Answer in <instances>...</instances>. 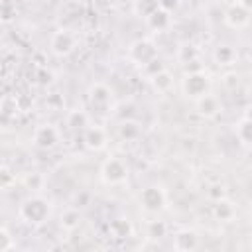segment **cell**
I'll return each instance as SVG.
<instances>
[{"label":"cell","instance_id":"cell-15","mask_svg":"<svg viewBox=\"0 0 252 252\" xmlns=\"http://www.w3.org/2000/svg\"><path fill=\"white\" fill-rule=\"evenodd\" d=\"M236 49L230 45V43H219L215 49H213V61L219 65V67H230L236 63Z\"/></svg>","mask_w":252,"mask_h":252},{"label":"cell","instance_id":"cell-28","mask_svg":"<svg viewBox=\"0 0 252 252\" xmlns=\"http://www.w3.org/2000/svg\"><path fill=\"white\" fill-rule=\"evenodd\" d=\"M0 185L4 191H10L16 185V173L10 171L8 165H2V173H0Z\"/></svg>","mask_w":252,"mask_h":252},{"label":"cell","instance_id":"cell-23","mask_svg":"<svg viewBox=\"0 0 252 252\" xmlns=\"http://www.w3.org/2000/svg\"><path fill=\"white\" fill-rule=\"evenodd\" d=\"M167 230L169 228H167L165 220H161V219H152L146 224V236L150 240H161V238H165L167 236Z\"/></svg>","mask_w":252,"mask_h":252},{"label":"cell","instance_id":"cell-25","mask_svg":"<svg viewBox=\"0 0 252 252\" xmlns=\"http://www.w3.org/2000/svg\"><path fill=\"white\" fill-rule=\"evenodd\" d=\"M236 138L244 144V146H250L252 148V120H240L236 124Z\"/></svg>","mask_w":252,"mask_h":252},{"label":"cell","instance_id":"cell-24","mask_svg":"<svg viewBox=\"0 0 252 252\" xmlns=\"http://www.w3.org/2000/svg\"><path fill=\"white\" fill-rule=\"evenodd\" d=\"M177 59L181 65H187V63H193L199 59V49L197 45L193 43H183L179 49H177Z\"/></svg>","mask_w":252,"mask_h":252},{"label":"cell","instance_id":"cell-2","mask_svg":"<svg viewBox=\"0 0 252 252\" xmlns=\"http://www.w3.org/2000/svg\"><path fill=\"white\" fill-rule=\"evenodd\" d=\"M138 203H140V209L150 213V215H158L165 209L167 205V193L161 185L158 183H152V185H146L140 195H138Z\"/></svg>","mask_w":252,"mask_h":252},{"label":"cell","instance_id":"cell-20","mask_svg":"<svg viewBox=\"0 0 252 252\" xmlns=\"http://www.w3.org/2000/svg\"><path fill=\"white\" fill-rule=\"evenodd\" d=\"M161 8V2L159 0H134V4H132V12H134V16L136 18H140V20H148L156 10H159Z\"/></svg>","mask_w":252,"mask_h":252},{"label":"cell","instance_id":"cell-9","mask_svg":"<svg viewBox=\"0 0 252 252\" xmlns=\"http://www.w3.org/2000/svg\"><path fill=\"white\" fill-rule=\"evenodd\" d=\"M87 96H89V102H91L94 108H108V106H112V102H114V93H112V89H110L106 83H100V81H96V83H93V85L89 87Z\"/></svg>","mask_w":252,"mask_h":252},{"label":"cell","instance_id":"cell-22","mask_svg":"<svg viewBox=\"0 0 252 252\" xmlns=\"http://www.w3.org/2000/svg\"><path fill=\"white\" fill-rule=\"evenodd\" d=\"M22 183L28 191L32 193H39L43 187H45V175L41 171H28L24 177H22Z\"/></svg>","mask_w":252,"mask_h":252},{"label":"cell","instance_id":"cell-35","mask_svg":"<svg viewBox=\"0 0 252 252\" xmlns=\"http://www.w3.org/2000/svg\"><path fill=\"white\" fill-rule=\"evenodd\" d=\"M240 6H244L248 12H252V0H236Z\"/></svg>","mask_w":252,"mask_h":252},{"label":"cell","instance_id":"cell-3","mask_svg":"<svg viewBox=\"0 0 252 252\" xmlns=\"http://www.w3.org/2000/svg\"><path fill=\"white\" fill-rule=\"evenodd\" d=\"M128 173H130V169H128L126 161L116 158V156L106 158L100 163V171H98L100 181L104 185H122L128 179Z\"/></svg>","mask_w":252,"mask_h":252},{"label":"cell","instance_id":"cell-16","mask_svg":"<svg viewBox=\"0 0 252 252\" xmlns=\"http://www.w3.org/2000/svg\"><path fill=\"white\" fill-rule=\"evenodd\" d=\"M213 217L219 220V222H230L234 217H236V207L232 205L230 199H219L213 203Z\"/></svg>","mask_w":252,"mask_h":252},{"label":"cell","instance_id":"cell-36","mask_svg":"<svg viewBox=\"0 0 252 252\" xmlns=\"http://www.w3.org/2000/svg\"><path fill=\"white\" fill-rule=\"evenodd\" d=\"M250 73H252V63H250Z\"/></svg>","mask_w":252,"mask_h":252},{"label":"cell","instance_id":"cell-27","mask_svg":"<svg viewBox=\"0 0 252 252\" xmlns=\"http://www.w3.org/2000/svg\"><path fill=\"white\" fill-rule=\"evenodd\" d=\"M16 248V238L14 234L10 232L8 226H2L0 228V252H10Z\"/></svg>","mask_w":252,"mask_h":252},{"label":"cell","instance_id":"cell-1","mask_svg":"<svg viewBox=\"0 0 252 252\" xmlns=\"http://www.w3.org/2000/svg\"><path fill=\"white\" fill-rule=\"evenodd\" d=\"M53 215V203L39 195V193H32L30 197H26L20 207H18V217L24 224L32 226V228H39L43 226Z\"/></svg>","mask_w":252,"mask_h":252},{"label":"cell","instance_id":"cell-8","mask_svg":"<svg viewBox=\"0 0 252 252\" xmlns=\"http://www.w3.org/2000/svg\"><path fill=\"white\" fill-rule=\"evenodd\" d=\"M83 144L89 152H102L108 146V134L98 124H89L83 130Z\"/></svg>","mask_w":252,"mask_h":252},{"label":"cell","instance_id":"cell-21","mask_svg":"<svg viewBox=\"0 0 252 252\" xmlns=\"http://www.w3.org/2000/svg\"><path fill=\"white\" fill-rule=\"evenodd\" d=\"M148 81H150L152 89H154L156 93H159V94L169 93V89L173 87V75H171V71H167V69L159 71L158 75H154V77L148 79Z\"/></svg>","mask_w":252,"mask_h":252},{"label":"cell","instance_id":"cell-10","mask_svg":"<svg viewBox=\"0 0 252 252\" xmlns=\"http://www.w3.org/2000/svg\"><path fill=\"white\" fill-rule=\"evenodd\" d=\"M250 14H252V12H248L244 6H240L238 2H232V4L224 10L222 20H224V24H226L228 28H232V30H242V28H246V26L250 24Z\"/></svg>","mask_w":252,"mask_h":252},{"label":"cell","instance_id":"cell-30","mask_svg":"<svg viewBox=\"0 0 252 252\" xmlns=\"http://www.w3.org/2000/svg\"><path fill=\"white\" fill-rule=\"evenodd\" d=\"M163 69H165V65H163V63L159 61V57H158V59L150 61L148 65H144V67H142V73H144L148 79H152L154 75H158V73H159V71H163Z\"/></svg>","mask_w":252,"mask_h":252},{"label":"cell","instance_id":"cell-38","mask_svg":"<svg viewBox=\"0 0 252 252\" xmlns=\"http://www.w3.org/2000/svg\"><path fill=\"white\" fill-rule=\"evenodd\" d=\"M217 2H222V0H217Z\"/></svg>","mask_w":252,"mask_h":252},{"label":"cell","instance_id":"cell-13","mask_svg":"<svg viewBox=\"0 0 252 252\" xmlns=\"http://www.w3.org/2000/svg\"><path fill=\"white\" fill-rule=\"evenodd\" d=\"M108 234L112 238H116V240H126V238H130L134 234V224H132V220L128 217H122V215L114 217L108 222Z\"/></svg>","mask_w":252,"mask_h":252},{"label":"cell","instance_id":"cell-26","mask_svg":"<svg viewBox=\"0 0 252 252\" xmlns=\"http://www.w3.org/2000/svg\"><path fill=\"white\" fill-rule=\"evenodd\" d=\"M18 110H22V106H20V98H18V96H10V94H6V96L2 98V114H4V116H14Z\"/></svg>","mask_w":252,"mask_h":252},{"label":"cell","instance_id":"cell-29","mask_svg":"<svg viewBox=\"0 0 252 252\" xmlns=\"http://www.w3.org/2000/svg\"><path fill=\"white\" fill-rule=\"evenodd\" d=\"M207 197H209L213 203L219 201V199H224V197H226V187H224L222 183H213V185L207 187Z\"/></svg>","mask_w":252,"mask_h":252},{"label":"cell","instance_id":"cell-37","mask_svg":"<svg viewBox=\"0 0 252 252\" xmlns=\"http://www.w3.org/2000/svg\"><path fill=\"white\" fill-rule=\"evenodd\" d=\"M250 211H252V203H250Z\"/></svg>","mask_w":252,"mask_h":252},{"label":"cell","instance_id":"cell-12","mask_svg":"<svg viewBox=\"0 0 252 252\" xmlns=\"http://www.w3.org/2000/svg\"><path fill=\"white\" fill-rule=\"evenodd\" d=\"M195 110H197V114H199L201 118L211 120V118H215V116L222 110V104H220L219 96L207 93V94H203V96H199V98L195 100Z\"/></svg>","mask_w":252,"mask_h":252},{"label":"cell","instance_id":"cell-32","mask_svg":"<svg viewBox=\"0 0 252 252\" xmlns=\"http://www.w3.org/2000/svg\"><path fill=\"white\" fill-rule=\"evenodd\" d=\"M51 77H53V75H51L47 69H39V79H37V83H39V85H49V83H51Z\"/></svg>","mask_w":252,"mask_h":252},{"label":"cell","instance_id":"cell-19","mask_svg":"<svg viewBox=\"0 0 252 252\" xmlns=\"http://www.w3.org/2000/svg\"><path fill=\"white\" fill-rule=\"evenodd\" d=\"M65 124L69 130H75V132H83L91 122H89V114L83 110V108H75V110H69L67 116H65Z\"/></svg>","mask_w":252,"mask_h":252},{"label":"cell","instance_id":"cell-31","mask_svg":"<svg viewBox=\"0 0 252 252\" xmlns=\"http://www.w3.org/2000/svg\"><path fill=\"white\" fill-rule=\"evenodd\" d=\"M2 14H4V22H10V20L16 16V6L12 8L8 2H4V6H2Z\"/></svg>","mask_w":252,"mask_h":252},{"label":"cell","instance_id":"cell-18","mask_svg":"<svg viewBox=\"0 0 252 252\" xmlns=\"http://www.w3.org/2000/svg\"><path fill=\"white\" fill-rule=\"evenodd\" d=\"M146 24H148V28L152 30V32H165L169 26H171V12L169 10H165V8H159V10H156L148 20H146Z\"/></svg>","mask_w":252,"mask_h":252},{"label":"cell","instance_id":"cell-5","mask_svg":"<svg viewBox=\"0 0 252 252\" xmlns=\"http://www.w3.org/2000/svg\"><path fill=\"white\" fill-rule=\"evenodd\" d=\"M128 59L138 65L140 69L144 65H148L150 61L158 59V47L152 39L148 37H140V39H134L130 45H128Z\"/></svg>","mask_w":252,"mask_h":252},{"label":"cell","instance_id":"cell-7","mask_svg":"<svg viewBox=\"0 0 252 252\" xmlns=\"http://www.w3.org/2000/svg\"><path fill=\"white\" fill-rule=\"evenodd\" d=\"M59 138H61L59 128L55 124H51V122H43V124L35 126V130L32 134V144L37 150L47 152V150H53L59 144Z\"/></svg>","mask_w":252,"mask_h":252},{"label":"cell","instance_id":"cell-11","mask_svg":"<svg viewBox=\"0 0 252 252\" xmlns=\"http://www.w3.org/2000/svg\"><path fill=\"white\" fill-rule=\"evenodd\" d=\"M171 246L177 252H193L199 248V234L193 228H179L173 232Z\"/></svg>","mask_w":252,"mask_h":252},{"label":"cell","instance_id":"cell-14","mask_svg":"<svg viewBox=\"0 0 252 252\" xmlns=\"http://www.w3.org/2000/svg\"><path fill=\"white\" fill-rule=\"evenodd\" d=\"M83 222V213L79 207H67L61 215H59V226L65 232H75Z\"/></svg>","mask_w":252,"mask_h":252},{"label":"cell","instance_id":"cell-4","mask_svg":"<svg viewBox=\"0 0 252 252\" xmlns=\"http://www.w3.org/2000/svg\"><path fill=\"white\" fill-rule=\"evenodd\" d=\"M211 89V77L201 69V71H191V73H185L183 79H181V91L187 98L191 100H197L199 96L207 94Z\"/></svg>","mask_w":252,"mask_h":252},{"label":"cell","instance_id":"cell-6","mask_svg":"<svg viewBox=\"0 0 252 252\" xmlns=\"http://www.w3.org/2000/svg\"><path fill=\"white\" fill-rule=\"evenodd\" d=\"M77 43L79 41H77V35L73 32H69V30H55L51 33V37H49V51L55 57L63 59V57H69L77 49Z\"/></svg>","mask_w":252,"mask_h":252},{"label":"cell","instance_id":"cell-17","mask_svg":"<svg viewBox=\"0 0 252 252\" xmlns=\"http://www.w3.org/2000/svg\"><path fill=\"white\" fill-rule=\"evenodd\" d=\"M118 138L124 140V142H134L142 136V126L138 120L134 118H124L120 124H118Z\"/></svg>","mask_w":252,"mask_h":252},{"label":"cell","instance_id":"cell-34","mask_svg":"<svg viewBox=\"0 0 252 252\" xmlns=\"http://www.w3.org/2000/svg\"><path fill=\"white\" fill-rule=\"evenodd\" d=\"M242 118H244V120H252V102L244 106V110H242Z\"/></svg>","mask_w":252,"mask_h":252},{"label":"cell","instance_id":"cell-33","mask_svg":"<svg viewBox=\"0 0 252 252\" xmlns=\"http://www.w3.org/2000/svg\"><path fill=\"white\" fill-rule=\"evenodd\" d=\"M161 2V8H165V10H175L177 6H179V0H159Z\"/></svg>","mask_w":252,"mask_h":252}]
</instances>
